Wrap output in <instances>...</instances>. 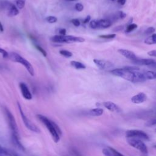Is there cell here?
Here are the masks:
<instances>
[{
	"instance_id": "cell-1",
	"label": "cell",
	"mask_w": 156,
	"mask_h": 156,
	"mask_svg": "<svg viewBox=\"0 0 156 156\" xmlns=\"http://www.w3.org/2000/svg\"><path fill=\"white\" fill-rule=\"evenodd\" d=\"M110 72L114 76L120 77L132 83L144 82L146 80L143 73H141L138 71H127L123 68L114 69Z\"/></svg>"
},
{
	"instance_id": "cell-2",
	"label": "cell",
	"mask_w": 156,
	"mask_h": 156,
	"mask_svg": "<svg viewBox=\"0 0 156 156\" xmlns=\"http://www.w3.org/2000/svg\"><path fill=\"white\" fill-rule=\"evenodd\" d=\"M37 118L48 129L55 143L58 142L60 140V135L62 134V131L58 125L43 115H37Z\"/></svg>"
},
{
	"instance_id": "cell-3",
	"label": "cell",
	"mask_w": 156,
	"mask_h": 156,
	"mask_svg": "<svg viewBox=\"0 0 156 156\" xmlns=\"http://www.w3.org/2000/svg\"><path fill=\"white\" fill-rule=\"evenodd\" d=\"M9 58L14 62L19 63L21 65H23L25 68L27 69L28 73L30 74V76H34V69L32 64L26 59L23 58L22 56H21L20 54L14 52H11L9 54Z\"/></svg>"
},
{
	"instance_id": "cell-4",
	"label": "cell",
	"mask_w": 156,
	"mask_h": 156,
	"mask_svg": "<svg viewBox=\"0 0 156 156\" xmlns=\"http://www.w3.org/2000/svg\"><path fill=\"white\" fill-rule=\"evenodd\" d=\"M51 40L54 43H82L85 41V39L80 37H76L73 35H54L51 38Z\"/></svg>"
},
{
	"instance_id": "cell-5",
	"label": "cell",
	"mask_w": 156,
	"mask_h": 156,
	"mask_svg": "<svg viewBox=\"0 0 156 156\" xmlns=\"http://www.w3.org/2000/svg\"><path fill=\"white\" fill-rule=\"evenodd\" d=\"M127 141L128 144L132 147L138 149L144 155H147L148 153V149L145 143L140 139L136 138H127Z\"/></svg>"
},
{
	"instance_id": "cell-6",
	"label": "cell",
	"mask_w": 156,
	"mask_h": 156,
	"mask_svg": "<svg viewBox=\"0 0 156 156\" xmlns=\"http://www.w3.org/2000/svg\"><path fill=\"white\" fill-rule=\"evenodd\" d=\"M4 113H5L7 120V122H8L10 130H11L12 134L18 135V126H17L15 119L13 114L6 107H4Z\"/></svg>"
},
{
	"instance_id": "cell-7",
	"label": "cell",
	"mask_w": 156,
	"mask_h": 156,
	"mask_svg": "<svg viewBox=\"0 0 156 156\" xmlns=\"http://www.w3.org/2000/svg\"><path fill=\"white\" fill-rule=\"evenodd\" d=\"M126 136L127 138H136L145 141L149 140V136L148 135L141 130H129L126 132Z\"/></svg>"
},
{
	"instance_id": "cell-8",
	"label": "cell",
	"mask_w": 156,
	"mask_h": 156,
	"mask_svg": "<svg viewBox=\"0 0 156 156\" xmlns=\"http://www.w3.org/2000/svg\"><path fill=\"white\" fill-rule=\"evenodd\" d=\"M17 104H18V109H19V111L20 113V115L21 116V118L23 119V121L25 126L32 132H34L35 133H40V130L38 129V127L37 126H36L34 123H32L30 121V120H29V119L27 117H26V116L24 115V113L23 111L22 107H21V105L20 104V103L17 102Z\"/></svg>"
},
{
	"instance_id": "cell-9",
	"label": "cell",
	"mask_w": 156,
	"mask_h": 156,
	"mask_svg": "<svg viewBox=\"0 0 156 156\" xmlns=\"http://www.w3.org/2000/svg\"><path fill=\"white\" fill-rule=\"evenodd\" d=\"M19 86L23 98L27 100L32 99V95L26 84L24 83V82H20Z\"/></svg>"
},
{
	"instance_id": "cell-10",
	"label": "cell",
	"mask_w": 156,
	"mask_h": 156,
	"mask_svg": "<svg viewBox=\"0 0 156 156\" xmlns=\"http://www.w3.org/2000/svg\"><path fill=\"white\" fill-rule=\"evenodd\" d=\"M93 62L101 69H106L113 66V63L109 61H105L99 59H93Z\"/></svg>"
},
{
	"instance_id": "cell-11",
	"label": "cell",
	"mask_w": 156,
	"mask_h": 156,
	"mask_svg": "<svg viewBox=\"0 0 156 156\" xmlns=\"http://www.w3.org/2000/svg\"><path fill=\"white\" fill-rule=\"evenodd\" d=\"M103 105L108 109L109 111L112 112H116V113H120L122 110L121 108L116 104H115L113 102L111 101H105L103 102Z\"/></svg>"
},
{
	"instance_id": "cell-12",
	"label": "cell",
	"mask_w": 156,
	"mask_h": 156,
	"mask_svg": "<svg viewBox=\"0 0 156 156\" xmlns=\"http://www.w3.org/2000/svg\"><path fill=\"white\" fill-rule=\"evenodd\" d=\"M146 99H147V96L146 95V94L143 92H140L134 95L133 96H132L131 98V101L133 104H139L145 102Z\"/></svg>"
},
{
	"instance_id": "cell-13",
	"label": "cell",
	"mask_w": 156,
	"mask_h": 156,
	"mask_svg": "<svg viewBox=\"0 0 156 156\" xmlns=\"http://www.w3.org/2000/svg\"><path fill=\"white\" fill-rule=\"evenodd\" d=\"M118 52L121 54L122 55H123L124 57L130 60L131 61H134L136 60L138 58L136 57V55L131 51L125 49H119L118 50Z\"/></svg>"
},
{
	"instance_id": "cell-14",
	"label": "cell",
	"mask_w": 156,
	"mask_h": 156,
	"mask_svg": "<svg viewBox=\"0 0 156 156\" xmlns=\"http://www.w3.org/2000/svg\"><path fill=\"white\" fill-rule=\"evenodd\" d=\"M155 61L153 59L150 58H137L136 60L133 61V63L137 65H146L151 66Z\"/></svg>"
},
{
	"instance_id": "cell-15",
	"label": "cell",
	"mask_w": 156,
	"mask_h": 156,
	"mask_svg": "<svg viewBox=\"0 0 156 156\" xmlns=\"http://www.w3.org/2000/svg\"><path fill=\"white\" fill-rule=\"evenodd\" d=\"M7 9H8L7 16H9L10 17L15 16L19 14L18 9L17 8V7L16 5H15L13 4L10 3L7 7Z\"/></svg>"
},
{
	"instance_id": "cell-16",
	"label": "cell",
	"mask_w": 156,
	"mask_h": 156,
	"mask_svg": "<svg viewBox=\"0 0 156 156\" xmlns=\"http://www.w3.org/2000/svg\"><path fill=\"white\" fill-rule=\"evenodd\" d=\"M12 141L14 145L16 146L18 148L22 151H25V148L23 146V145L21 144V143L20 141V138L18 135H14L12 134Z\"/></svg>"
},
{
	"instance_id": "cell-17",
	"label": "cell",
	"mask_w": 156,
	"mask_h": 156,
	"mask_svg": "<svg viewBox=\"0 0 156 156\" xmlns=\"http://www.w3.org/2000/svg\"><path fill=\"white\" fill-rule=\"evenodd\" d=\"M112 21L108 19H101L98 20V28H107L111 26Z\"/></svg>"
},
{
	"instance_id": "cell-18",
	"label": "cell",
	"mask_w": 156,
	"mask_h": 156,
	"mask_svg": "<svg viewBox=\"0 0 156 156\" xmlns=\"http://www.w3.org/2000/svg\"><path fill=\"white\" fill-rule=\"evenodd\" d=\"M104 110L101 108H95L91 109L88 112V114L93 116H99L103 114Z\"/></svg>"
},
{
	"instance_id": "cell-19",
	"label": "cell",
	"mask_w": 156,
	"mask_h": 156,
	"mask_svg": "<svg viewBox=\"0 0 156 156\" xmlns=\"http://www.w3.org/2000/svg\"><path fill=\"white\" fill-rule=\"evenodd\" d=\"M144 43L147 44H156V34H153L144 40Z\"/></svg>"
},
{
	"instance_id": "cell-20",
	"label": "cell",
	"mask_w": 156,
	"mask_h": 156,
	"mask_svg": "<svg viewBox=\"0 0 156 156\" xmlns=\"http://www.w3.org/2000/svg\"><path fill=\"white\" fill-rule=\"evenodd\" d=\"M70 65H71V66H73V68L77 69H85L86 68V66L83 64L81 62H77V61H74L73 60L70 62Z\"/></svg>"
},
{
	"instance_id": "cell-21",
	"label": "cell",
	"mask_w": 156,
	"mask_h": 156,
	"mask_svg": "<svg viewBox=\"0 0 156 156\" xmlns=\"http://www.w3.org/2000/svg\"><path fill=\"white\" fill-rule=\"evenodd\" d=\"M143 74L146 79H148V80L156 79V72L155 71H147L144 72Z\"/></svg>"
},
{
	"instance_id": "cell-22",
	"label": "cell",
	"mask_w": 156,
	"mask_h": 156,
	"mask_svg": "<svg viewBox=\"0 0 156 156\" xmlns=\"http://www.w3.org/2000/svg\"><path fill=\"white\" fill-rule=\"evenodd\" d=\"M59 53L62 55L63 56L66 57V58H69V57H71L73 56V53L68 50H65V49H62V50H60L59 51Z\"/></svg>"
},
{
	"instance_id": "cell-23",
	"label": "cell",
	"mask_w": 156,
	"mask_h": 156,
	"mask_svg": "<svg viewBox=\"0 0 156 156\" xmlns=\"http://www.w3.org/2000/svg\"><path fill=\"white\" fill-rule=\"evenodd\" d=\"M16 6L19 9H22L25 5V0H15V1Z\"/></svg>"
},
{
	"instance_id": "cell-24",
	"label": "cell",
	"mask_w": 156,
	"mask_h": 156,
	"mask_svg": "<svg viewBox=\"0 0 156 156\" xmlns=\"http://www.w3.org/2000/svg\"><path fill=\"white\" fill-rule=\"evenodd\" d=\"M138 27L137 24H135V23H132V24H129L127 27H126V32H130L133 30H134L135 29H136Z\"/></svg>"
},
{
	"instance_id": "cell-25",
	"label": "cell",
	"mask_w": 156,
	"mask_h": 156,
	"mask_svg": "<svg viewBox=\"0 0 156 156\" xmlns=\"http://www.w3.org/2000/svg\"><path fill=\"white\" fill-rule=\"evenodd\" d=\"M123 68L130 71H138L140 70V68L137 66H127L123 67Z\"/></svg>"
},
{
	"instance_id": "cell-26",
	"label": "cell",
	"mask_w": 156,
	"mask_h": 156,
	"mask_svg": "<svg viewBox=\"0 0 156 156\" xmlns=\"http://www.w3.org/2000/svg\"><path fill=\"white\" fill-rule=\"evenodd\" d=\"M35 48L40 52V53H41V54L44 56V57H46L47 56V52H46V51L41 47V46H39L38 44H35Z\"/></svg>"
},
{
	"instance_id": "cell-27",
	"label": "cell",
	"mask_w": 156,
	"mask_h": 156,
	"mask_svg": "<svg viewBox=\"0 0 156 156\" xmlns=\"http://www.w3.org/2000/svg\"><path fill=\"white\" fill-rule=\"evenodd\" d=\"M46 20L49 23H55L57 21V18L54 16H48L46 18Z\"/></svg>"
},
{
	"instance_id": "cell-28",
	"label": "cell",
	"mask_w": 156,
	"mask_h": 156,
	"mask_svg": "<svg viewBox=\"0 0 156 156\" xmlns=\"http://www.w3.org/2000/svg\"><path fill=\"white\" fill-rule=\"evenodd\" d=\"M116 35L115 34H107V35H101L99 36V38H104V39H112L114 38Z\"/></svg>"
},
{
	"instance_id": "cell-29",
	"label": "cell",
	"mask_w": 156,
	"mask_h": 156,
	"mask_svg": "<svg viewBox=\"0 0 156 156\" xmlns=\"http://www.w3.org/2000/svg\"><path fill=\"white\" fill-rule=\"evenodd\" d=\"M108 148L110 149V150L112 152V156H124L123 154L119 152L118 151H116L114 148H113L112 147H108Z\"/></svg>"
},
{
	"instance_id": "cell-30",
	"label": "cell",
	"mask_w": 156,
	"mask_h": 156,
	"mask_svg": "<svg viewBox=\"0 0 156 156\" xmlns=\"http://www.w3.org/2000/svg\"><path fill=\"white\" fill-rule=\"evenodd\" d=\"M102 153L105 156H112V152H111L110 149L108 148V147H107L106 148H104L102 149Z\"/></svg>"
},
{
	"instance_id": "cell-31",
	"label": "cell",
	"mask_w": 156,
	"mask_h": 156,
	"mask_svg": "<svg viewBox=\"0 0 156 156\" xmlns=\"http://www.w3.org/2000/svg\"><path fill=\"white\" fill-rule=\"evenodd\" d=\"M90 27L91 29H98V20H92L90 23Z\"/></svg>"
},
{
	"instance_id": "cell-32",
	"label": "cell",
	"mask_w": 156,
	"mask_h": 156,
	"mask_svg": "<svg viewBox=\"0 0 156 156\" xmlns=\"http://www.w3.org/2000/svg\"><path fill=\"white\" fill-rule=\"evenodd\" d=\"M155 31V29L154 27H149L146 30H145V34L146 35H151L153 34V33Z\"/></svg>"
},
{
	"instance_id": "cell-33",
	"label": "cell",
	"mask_w": 156,
	"mask_h": 156,
	"mask_svg": "<svg viewBox=\"0 0 156 156\" xmlns=\"http://www.w3.org/2000/svg\"><path fill=\"white\" fill-rule=\"evenodd\" d=\"M71 23L76 27H79L80 25V21L77 19V18H73L71 20Z\"/></svg>"
},
{
	"instance_id": "cell-34",
	"label": "cell",
	"mask_w": 156,
	"mask_h": 156,
	"mask_svg": "<svg viewBox=\"0 0 156 156\" xmlns=\"http://www.w3.org/2000/svg\"><path fill=\"white\" fill-rule=\"evenodd\" d=\"M75 9L77 12H81L83 9V5L81 3H77L75 5Z\"/></svg>"
},
{
	"instance_id": "cell-35",
	"label": "cell",
	"mask_w": 156,
	"mask_h": 156,
	"mask_svg": "<svg viewBox=\"0 0 156 156\" xmlns=\"http://www.w3.org/2000/svg\"><path fill=\"white\" fill-rule=\"evenodd\" d=\"M126 13L122 11H119L117 12V16L120 19H124L126 17Z\"/></svg>"
},
{
	"instance_id": "cell-36",
	"label": "cell",
	"mask_w": 156,
	"mask_h": 156,
	"mask_svg": "<svg viewBox=\"0 0 156 156\" xmlns=\"http://www.w3.org/2000/svg\"><path fill=\"white\" fill-rule=\"evenodd\" d=\"M0 53L2 55V57L4 58H7L9 57V53L4 49L0 48Z\"/></svg>"
},
{
	"instance_id": "cell-37",
	"label": "cell",
	"mask_w": 156,
	"mask_h": 156,
	"mask_svg": "<svg viewBox=\"0 0 156 156\" xmlns=\"http://www.w3.org/2000/svg\"><path fill=\"white\" fill-rule=\"evenodd\" d=\"M147 126H156V119H151L149 121H147L146 124Z\"/></svg>"
},
{
	"instance_id": "cell-38",
	"label": "cell",
	"mask_w": 156,
	"mask_h": 156,
	"mask_svg": "<svg viewBox=\"0 0 156 156\" xmlns=\"http://www.w3.org/2000/svg\"><path fill=\"white\" fill-rule=\"evenodd\" d=\"M9 154V152L7 151V149H5L3 146H2L1 144H0V154Z\"/></svg>"
},
{
	"instance_id": "cell-39",
	"label": "cell",
	"mask_w": 156,
	"mask_h": 156,
	"mask_svg": "<svg viewBox=\"0 0 156 156\" xmlns=\"http://www.w3.org/2000/svg\"><path fill=\"white\" fill-rule=\"evenodd\" d=\"M58 33L60 35H65L66 33V30L65 28H61L58 30Z\"/></svg>"
},
{
	"instance_id": "cell-40",
	"label": "cell",
	"mask_w": 156,
	"mask_h": 156,
	"mask_svg": "<svg viewBox=\"0 0 156 156\" xmlns=\"http://www.w3.org/2000/svg\"><path fill=\"white\" fill-rule=\"evenodd\" d=\"M147 54L149 56L156 57V50H151L147 52Z\"/></svg>"
},
{
	"instance_id": "cell-41",
	"label": "cell",
	"mask_w": 156,
	"mask_h": 156,
	"mask_svg": "<svg viewBox=\"0 0 156 156\" xmlns=\"http://www.w3.org/2000/svg\"><path fill=\"white\" fill-rule=\"evenodd\" d=\"M123 28H124V26H118L115 27L113 29V30L114 32H118V31L121 30Z\"/></svg>"
},
{
	"instance_id": "cell-42",
	"label": "cell",
	"mask_w": 156,
	"mask_h": 156,
	"mask_svg": "<svg viewBox=\"0 0 156 156\" xmlns=\"http://www.w3.org/2000/svg\"><path fill=\"white\" fill-rule=\"evenodd\" d=\"M90 20H91V16H90V15H88V16H87V17H85V18L83 20V23L84 24H86V23L90 22Z\"/></svg>"
},
{
	"instance_id": "cell-43",
	"label": "cell",
	"mask_w": 156,
	"mask_h": 156,
	"mask_svg": "<svg viewBox=\"0 0 156 156\" xmlns=\"http://www.w3.org/2000/svg\"><path fill=\"white\" fill-rule=\"evenodd\" d=\"M126 0H117L118 3L121 5H124L126 3Z\"/></svg>"
},
{
	"instance_id": "cell-44",
	"label": "cell",
	"mask_w": 156,
	"mask_h": 156,
	"mask_svg": "<svg viewBox=\"0 0 156 156\" xmlns=\"http://www.w3.org/2000/svg\"><path fill=\"white\" fill-rule=\"evenodd\" d=\"M3 31H4V27H3V26L1 24V23L0 22V32H2Z\"/></svg>"
},
{
	"instance_id": "cell-45",
	"label": "cell",
	"mask_w": 156,
	"mask_h": 156,
	"mask_svg": "<svg viewBox=\"0 0 156 156\" xmlns=\"http://www.w3.org/2000/svg\"><path fill=\"white\" fill-rule=\"evenodd\" d=\"M151 66H152V67H154V68H156V62H155L151 65Z\"/></svg>"
},
{
	"instance_id": "cell-46",
	"label": "cell",
	"mask_w": 156,
	"mask_h": 156,
	"mask_svg": "<svg viewBox=\"0 0 156 156\" xmlns=\"http://www.w3.org/2000/svg\"><path fill=\"white\" fill-rule=\"evenodd\" d=\"M0 156H10V155L9 154H0Z\"/></svg>"
},
{
	"instance_id": "cell-47",
	"label": "cell",
	"mask_w": 156,
	"mask_h": 156,
	"mask_svg": "<svg viewBox=\"0 0 156 156\" xmlns=\"http://www.w3.org/2000/svg\"><path fill=\"white\" fill-rule=\"evenodd\" d=\"M65 1H74L76 0H65Z\"/></svg>"
},
{
	"instance_id": "cell-48",
	"label": "cell",
	"mask_w": 156,
	"mask_h": 156,
	"mask_svg": "<svg viewBox=\"0 0 156 156\" xmlns=\"http://www.w3.org/2000/svg\"><path fill=\"white\" fill-rule=\"evenodd\" d=\"M13 156H19V155H17V154H13Z\"/></svg>"
},
{
	"instance_id": "cell-49",
	"label": "cell",
	"mask_w": 156,
	"mask_h": 156,
	"mask_svg": "<svg viewBox=\"0 0 156 156\" xmlns=\"http://www.w3.org/2000/svg\"><path fill=\"white\" fill-rule=\"evenodd\" d=\"M154 147H155V148H156V145H155V146H154Z\"/></svg>"
},
{
	"instance_id": "cell-50",
	"label": "cell",
	"mask_w": 156,
	"mask_h": 156,
	"mask_svg": "<svg viewBox=\"0 0 156 156\" xmlns=\"http://www.w3.org/2000/svg\"><path fill=\"white\" fill-rule=\"evenodd\" d=\"M111 1H115V0H111Z\"/></svg>"
}]
</instances>
